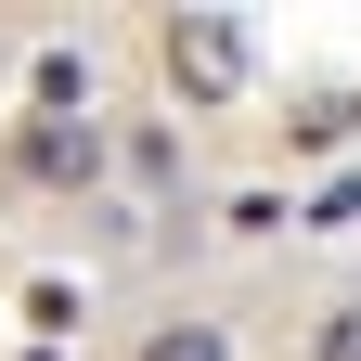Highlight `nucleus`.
I'll return each mask as SVG.
<instances>
[{"label":"nucleus","instance_id":"f257e3e1","mask_svg":"<svg viewBox=\"0 0 361 361\" xmlns=\"http://www.w3.org/2000/svg\"><path fill=\"white\" fill-rule=\"evenodd\" d=\"M245 78H258L245 13H180V26H168V90H180V104H233Z\"/></svg>","mask_w":361,"mask_h":361},{"label":"nucleus","instance_id":"f03ea898","mask_svg":"<svg viewBox=\"0 0 361 361\" xmlns=\"http://www.w3.org/2000/svg\"><path fill=\"white\" fill-rule=\"evenodd\" d=\"M26 168H39V180H90V168H104V142H90V116H78V129L52 116V129L26 142Z\"/></svg>","mask_w":361,"mask_h":361},{"label":"nucleus","instance_id":"7ed1b4c3","mask_svg":"<svg viewBox=\"0 0 361 361\" xmlns=\"http://www.w3.org/2000/svg\"><path fill=\"white\" fill-rule=\"evenodd\" d=\"M348 129H361V90H323V104H310V116L284 129V142H297V155H336Z\"/></svg>","mask_w":361,"mask_h":361},{"label":"nucleus","instance_id":"20e7f679","mask_svg":"<svg viewBox=\"0 0 361 361\" xmlns=\"http://www.w3.org/2000/svg\"><path fill=\"white\" fill-rule=\"evenodd\" d=\"M39 104H52V116H90V52H39Z\"/></svg>","mask_w":361,"mask_h":361},{"label":"nucleus","instance_id":"39448f33","mask_svg":"<svg viewBox=\"0 0 361 361\" xmlns=\"http://www.w3.org/2000/svg\"><path fill=\"white\" fill-rule=\"evenodd\" d=\"M142 361H233V336L219 323H168V336H142Z\"/></svg>","mask_w":361,"mask_h":361},{"label":"nucleus","instance_id":"423d86ee","mask_svg":"<svg viewBox=\"0 0 361 361\" xmlns=\"http://www.w3.org/2000/svg\"><path fill=\"white\" fill-rule=\"evenodd\" d=\"M26 323H39V348L78 336V284H26Z\"/></svg>","mask_w":361,"mask_h":361},{"label":"nucleus","instance_id":"0eeeda50","mask_svg":"<svg viewBox=\"0 0 361 361\" xmlns=\"http://www.w3.org/2000/svg\"><path fill=\"white\" fill-rule=\"evenodd\" d=\"M348 219H361V168H336L323 194H310V233H348Z\"/></svg>","mask_w":361,"mask_h":361},{"label":"nucleus","instance_id":"6e6552de","mask_svg":"<svg viewBox=\"0 0 361 361\" xmlns=\"http://www.w3.org/2000/svg\"><path fill=\"white\" fill-rule=\"evenodd\" d=\"M323 361H361V297H348L336 323H323Z\"/></svg>","mask_w":361,"mask_h":361}]
</instances>
